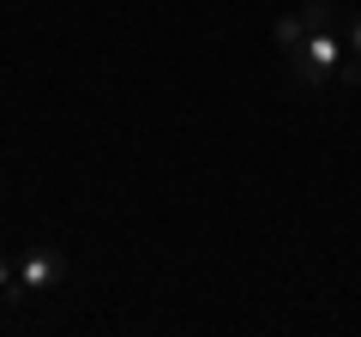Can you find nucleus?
<instances>
[{
	"label": "nucleus",
	"instance_id": "nucleus-1",
	"mask_svg": "<svg viewBox=\"0 0 361 337\" xmlns=\"http://www.w3.org/2000/svg\"><path fill=\"white\" fill-rule=\"evenodd\" d=\"M277 42L289 54V73L301 85H325L343 61V18H337V0H307L301 13L277 18Z\"/></svg>",
	"mask_w": 361,
	"mask_h": 337
},
{
	"label": "nucleus",
	"instance_id": "nucleus-2",
	"mask_svg": "<svg viewBox=\"0 0 361 337\" xmlns=\"http://www.w3.org/2000/svg\"><path fill=\"white\" fill-rule=\"evenodd\" d=\"M61 277H66V253L61 247H30L25 259H18V295H49Z\"/></svg>",
	"mask_w": 361,
	"mask_h": 337
},
{
	"label": "nucleus",
	"instance_id": "nucleus-3",
	"mask_svg": "<svg viewBox=\"0 0 361 337\" xmlns=\"http://www.w3.org/2000/svg\"><path fill=\"white\" fill-rule=\"evenodd\" d=\"M0 295H6V301H25V295H18V265L6 259V253H0Z\"/></svg>",
	"mask_w": 361,
	"mask_h": 337
},
{
	"label": "nucleus",
	"instance_id": "nucleus-4",
	"mask_svg": "<svg viewBox=\"0 0 361 337\" xmlns=\"http://www.w3.org/2000/svg\"><path fill=\"white\" fill-rule=\"evenodd\" d=\"M343 49H349V54H361V13H349V18H343Z\"/></svg>",
	"mask_w": 361,
	"mask_h": 337
}]
</instances>
